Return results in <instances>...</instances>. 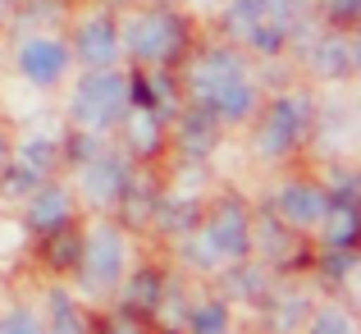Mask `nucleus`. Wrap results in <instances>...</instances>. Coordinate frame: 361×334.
<instances>
[{
  "label": "nucleus",
  "mask_w": 361,
  "mask_h": 334,
  "mask_svg": "<svg viewBox=\"0 0 361 334\" xmlns=\"http://www.w3.org/2000/svg\"><path fill=\"white\" fill-rule=\"evenodd\" d=\"M188 83H192L202 110L215 114V119H229V124L247 119L252 106H256V88H252V78H247L243 60L233 51H206L202 60L192 64Z\"/></svg>",
  "instance_id": "nucleus-1"
},
{
  "label": "nucleus",
  "mask_w": 361,
  "mask_h": 334,
  "mask_svg": "<svg viewBox=\"0 0 361 334\" xmlns=\"http://www.w3.org/2000/svg\"><path fill=\"white\" fill-rule=\"evenodd\" d=\"M123 114H128V78L115 73V69L87 73L69 97V119L78 124L82 133H106Z\"/></svg>",
  "instance_id": "nucleus-2"
},
{
  "label": "nucleus",
  "mask_w": 361,
  "mask_h": 334,
  "mask_svg": "<svg viewBox=\"0 0 361 334\" xmlns=\"http://www.w3.org/2000/svg\"><path fill=\"white\" fill-rule=\"evenodd\" d=\"M123 266H128V247L115 225H92L82 238V261H78V280L92 298H106L110 289H119Z\"/></svg>",
  "instance_id": "nucleus-3"
},
{
  "label": "nucleus",
  "mask_w": 361,
  "mask_h": 334,
  "mask_svg": "<svg viewBox=\"0 0 361 334\" xmlns=\"http://www.w3.org/2000/svg\"><path fill=\"white\" fill-rule=\"evenodd\" d=\"M183 46V23H178L169 9H147V14H133L119 32V51H133L142 64H160L169 55H178Z\"/></svg>",
  "instance_id": "nucleus-4"
},
{
  "label": "nucleus",
  "mask_w": 361,
  "mask_h": 334,
  "mask_svg": "<svg viewBox=\"0 0 361 334\" xmlns=\"http://www.w3.org/2000/svg\"><path fill=\"white\" fill-rule=\"evenodd\" d=\"M69 69V46L55 37H32L18 46V73L27 88H55Z\"/></svg>",
  "instance_id": "nucleus-5"
},
{
  "label": "nucleus",
  "mask_w": 361,
  "mask_h": 334,
  "mask_svg": "<svg viewBox=\"0 0 361 334\" xmlns=\"http://www.w3.org/2000/svg\"><path fill=\"white\" fill-rule=\"evenodd\" d=\"M302 119H307V101H302V97H283V101H274L270 119H261V129H256V151H261L265 160L283 156V151L298 142Z\"/></svg>",
  "instance_id": "nucleus-6"
},
{
  "label": "nucleus",
  "mask_w": 361,
  "mask_h": 334,
  "mask_svg": "<svg viewBox=\"0 0 361 334\" xmlns=\"http://www.w3.org/2000/svg\"><path fill=\"white\" fill-rule=\"evenodd\" d=\"M202 243L215 252V261H238L247 252V243H252V225H247V215L238 206H220V211L206 220Z\"/></svg>",
  "instance_id": "nucleus-7"
},
{
  "label": "nucleus",
  "mask_w": 361,
  "mask_h": 334,
  "mask_svg": "<svg viewBox=\"0 0 361 334\" xmlns=\"http://www.w3.org/2000/svg\"><path fill=\"white\" fill-rule=\"evenodd\" d=\"M78 193L97 206H115L123 197V160L119 156H87L78 169Z\"/></svg>",
  "instance_id": "nucleus-8"
},
{
  "label": "nucleus",
  "mask_w": 361,
  "mask_h": 334,
  "mask_svg": "<svg viewBox=\"0 0 361 334\" xmlns=\"http://www.w3.org/2000/svg\"><path fill=\"white\" fill-rule=\"evenodd\" d=\"M329 211V197L320 188H307V184H283L274 193V215H279L288 229H316L320 215Z\"/></svg>",
  "instance_id": "nucleus-9"
},
{
  "label": "nucleus",
  "mask_w": 361,
  "mask_h": 334,
  "mask_svg": "<svg viewBox=\"0 0 361 334\" xmlns=\"http://www.w3.org/2000/svg\"><path fill=\"white\" fill-rule=\"evenodd\" d=\"M73 55L92 69H110L119 55V32L106 23V18H87V23L73 32Z\"/></svg>",
  "instance_id": "nucleus-10"
},
{
  "label": "nucleus",
  "mask_w": 361,
  "mask_h": 334,
  "mask_svg": "<svg viewBox=\"0 0 361 334\" xmlns=\"http://www.w3.org/2000/svg\"><path fill=\"white\" fill-rule=\"evenodd\" d=\"M73 202L64 188H32V197H27V225L42 229V234H51V229H60L69 220Z\"/></svg>",
  "instance_id": "nucleus-11"
},
{
  "label": "nucleus",
  "mask_w": 361,
  "mask_h": 334,
  "mask_svg": "<svg viewBox=\"0 0 361 334\" xmlns=\"http://www.w3.org/2000/svg\"><path fill=\"white\" fill-rule=\"evenodd\" d=\"M311 69L325 73V78H348V73H353V46H348L343 37H325V42H316V51H311Z\"/></svg>",
  "instance_id": "nucleus-12"
},
{
  "label": "nucleus",
  "mask_w": 361,
  "mask_h": 334,
  "mask_svg": "<svg viewBox=\"0 0 361 334\" xmlns=\"http://www.w3.org/2000/svg\"><path fill=\"white\" fill-rule=\"evenodd\" d=\"M42 330L46 334H82V311L73 307L69 293H51L46 316H42Z\"/></svg>",
  "instance_id": "nucleus-13"
},
{
  "label": "nucleus",
  "mask_w": 361,
  "mask_h": 334,
  "mask_svg": "<svg viewBox=\"0 0 361 334\" xmlns=\"http://www.w3.org/2000/svg\"><path fill=\"white\" fill-rule=\"evenodd\" d=\"M320 234H325V243H334V247H343V243H353V234H357V215L348 211V206H329L325 215H320Z\"/></svg>",
  "instance_id": "nucleus-14"
},
{
  "label": "nucleus",
  "mask_w": 361,
  "mask_h": 334,
  "mask_svg": "<svg viewBox=\"0 0 361 334\" xmlns=\"http://www.w3.org/2000/svg\"><path fill=\"white\" fill-rule=\"evenodd\" d=\"M261 23H270V18H265V5H261V0H233V5H229V28L243 37V42H247V37H252Z\"/></svg>",
  "instance_id": "nucleus-15"
},
{
  "label": "nucleus",
  "mask_w": 361,
  "mask_h": 334,
  "mask_svg": "<svg viewBox=\"0 0 361 334\" xmlns=\"http://www.w3.org/2000/svg\"><path fill=\"white\" fill-rule=\"evenodd\" d=\"M307 334H357V321L348 316L343 307H325V311H316V316H311Z\"/></svg>",
  "instance_id": "nucleus-16"
},
{
  "label": "nucleus",
  "mask_w": 361,
  "mask_h": 334,
  "mask_svg": "<svg viewBox=\"0 0 361 334\" xmlns=\"http://www.w3.org/2000/svg\"><path fill=\"white\" fill-rule=\"evenodd\" d=\"M188 326H192V334H224L229 330V311H224V302H202Z\"/></svg>",
  "instance_id": "nucleus-17"
},
{
  "label": "nucleus",
  "mask_w": 361,
  "mask_h": 334,
  "mask_svg": "<svg viewBox=\"0 0 361 334\" xmlns=\"http://www.w3.org/2000/svg\"><path fill=\"white\" fill-rule=\"evenodd\" d=\"M128 138H133V147L151 151V147L160 142V124H156V114H151V110H133V114H128Z\"/></svg>",
  "instance_id": "nucleus-18"
},
{
  "label": "nucleus",
  "mask_w": 361,
  "mask_h": 334,
  "mask_svg": "<svg viewBox=\"0 0 361 334\" xmlns=\"http://www.w3.org/2000/svg\"><path fill=\"white\" fill-rule=\"evenodd\" d=\"M51 160H55V142L51 138H27L23 147H18V165L32 169V174H42Z\"/></svg>",
  "instance_id": "nucleus-19"
},
{
  "label": "nucleus",
  "mask_w": 361,
  "mask_h": 334,
  "mask_svg": "<svg viewBox=\"0 0 361 334\" xmlns=\"http://www.w3.org/2000/svg\"><path fill=\"white\" fill-rule=\"evenodd\" d=\"M261 5H265V18H270V23H279L283 32H288L302 14H307V0H261Z\"/></svg>",
  "instance_id": "nucleus-20"
},
{
  "label": "nucleus",
  "mask_w": 361,
  "mask_h": 334,
  "mask_svg": "<svg viewBox=\"0 0 361 334\" xmlns=\"http://www.w3.org/2000/svg\"><path fill=\"white\" fill-rule=\"evenodd\" d=\"M0 334H46V330H42V316H37V311L18 307V311H9V316H5Z\"/></svg>",
  "instance_id": "nucleus-21"
},
{
  "label": "nucleus",
  "mask_w": 361,
  "mask_h": 334,
  "mask_svg": "<svg viewBox=\"0 0 361 334\" xmlns=\"http://www.w3.org/2000/svg\"><path fill=\"white\" fill-rule=\"evenodd\" d=\"M18 243H23V229H18V225H5V220H0V256H5V252H14Z\"/></svg>",
  "instance_id": "nucleus-22"
},
{
  "label": "nucleus",
  "mask_w": 361,
  "mask_h": 334,
  "mask_svg": "<svg viewBox=\"0 0 361 334\" xmlns=\"http://www.w3.org/2000/svg\"><path fill=\"white\" fill-rule=\"evenodd\" d=\"M357 5H361V0H329V14L348 23V18H357Z\"/></svg>",
  "instance_id": "nucleus-23"
},
{
  "label": "nucleus",
  "mask_w": 361,
  "mask_h": 334,
  "mask_svg": "<svg viewBox=\"0 0 361 334\" xmlns=\"http://www.w3.org/2000/svg\"><path fill=\"white\" fill-rule=\"evenodd\" d=\"M9 165V147H5V138H0V169Z\"/></svg>",
  "instance_id": "nucleus-24"
},
{
  "label": "nucleus",
  "mask_w": 361,
  "mask_h": 334,
  "mask_svg": "<svg viewBox=\"0 0 361 334\" xmlns=\"http://www.w3.org/2000/svg\"><path fill=\"white\" fill-rule=\"evenodd\" d=\"M115 334H137V330H133V326H119V330H115Z\"/></svg>",
  "instance_id": "nucleus-25"
},
{
  "label": "nucleus",
  "mask_w": 361,
  "mask_h": 334,
  "mask_svg": "<svg viewBox=\"0 0 361 334\" xmlns=\"http://www.w3.org/2000/svg\"><path fill=\"white\" fill-rule=\"evenodd\" d=\"M9 14V0H0V18H5Z\"/></svg>",
  "instance_id": "nucleus-26"
}]
</instances>
